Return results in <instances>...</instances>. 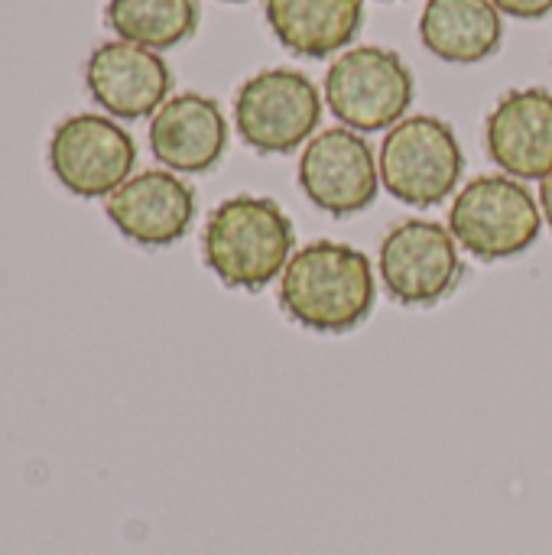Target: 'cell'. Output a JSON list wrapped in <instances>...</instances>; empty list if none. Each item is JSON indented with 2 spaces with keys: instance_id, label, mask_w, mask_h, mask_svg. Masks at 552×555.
Segmentation results:
<instances>
[{
  "instance_id": "cell-5",
  "label": "cell",
  "mask_w": 552,
  "mask_h": 555,
  "mask_svg": "<svg viewBox=\"0 0 552 555\" xmlns=\"http://www.w3.org/2000/svg\"><path fill=\"white\" fill-rule=\"evenodd\" d=\"M416 81L410 65L384 46H351L325 72L322 98L342 127L377 133L400 124L413 104Z\"/></svg>"
},
{
  "instance_id": "cell-12",
  "label": "cell",
  "mask_w": 552,
  "mask_h": 555,
  "mask_svg": "<svg viewBox=\"0 0 552 555\" xmlns=\"http://www.w3.org/2000/svg\"><path fill=\"white\" fill-rule=\"evenodd\" d=\"M491 163L521 182H543L552 172V91L511 88L485 120Z\"/></svg>"
},
{
  "instance_id": "cell-1",
  "label": "cell",
  "mask_w": 552,
  "mask_h": 555,
  "mask_svg": "<svg viewBox=\"0 0 552 555\" xmlns=\"http://www.w3.org/2000/svg\"><path fill=\"white\" fill-rule=\"evenodd\" d=\"M277 283L283 312L296 325L322 335L358 328L377 299V280L368 254L329 237L299 247Z\"/></svg>"
},
{
  "instance_id": "cell-18",
  "label": "cell",
  "mask_w": 552,
  "mask_h": 555,
  "mask_svg": "<svg viewBox=\"0 0 552 555\" xmlns=\"http://www.w3.org/2000/svg\"><path fill=\"white\" fill-rule=\"evenodd\" d=\"M540 211H543V224H550L552 231V172L540 182Z\"/></svg>"
},
{
  "instance_id": "cell-17",
  "label": "cell",
  "mask_w": 552,
  "mask_h": 555,
  "mask_svg": "<svg viewBox=\"0 0 552 555\" xmlns=\"http://www.w3.org/2000/svg\"><path fill=\"white\" fill-rule=\"evenodd\" d=\"M501 16H517V20H543L552 13V0H491Z\"/></svg>"
},
{
  "instance_id": "cell-11",
  "label": "cell",
  "mask_w": 552,
  "mask_h": 555,
  "mask_svg": "<svg viewBox=\"0 0 552 555\" xmlns=\"http://www.w3.org/2000/svg\"><path fill=\"white\" fill-rule=\"evenodd\" d=\"M107 221L140 247H169L195 221V189L172 169H143L104 198Z\"/></svg>"
},
{
  "instance_id": "cell-19",
  "label": "cell",
  "mask_w": 552,
  "mask_h": 555,
  "mask_svg": "<svg viewBox=\"0 0 552 555\" xmlns=\"http://www.w3.org/2000/svg\"><path fill=\"white\" fill-rule=\"evenodd\" d=\"M224 3H247V0H224Z\"/></svg>"
},
{
  "instance_id": "cell-4",
  "label": "cell",
  "mask_w": 552,
  "mask_h": 555,
  "mask_svg": "<svg viewBox=\"0 0 552 555\" xmlns=\"http://www.w3.org/2000/svg\"><path fill=\"white\" fill-rule=\"evenodd\" d=\"M381 185L410 208H436L455 195L465 153L452 130L436 114H407L394 124L377 153Z\"/></svg>"
},
{
  "instance_id": "cell-6",
  "label": "cell",
  "mask_w": 552,
  "mask_h": 555,
  "mask_svg": "<svg viewBox=\"0 0 552 555\" xmlns=\"http://www.w3.org/2000/svg\"><path fill=\"white\" fill-rule=\"evenodd\" d=\"M322 104L325 98L306 72L264 68L238 88L234 127L251 150L264 156H286L316 137Z\"/></svg>"
},
{
  "instance_id": "cell-9",
  "label": "cell",
  "mask_w": 552,
  "mask_h": 555,
  "mask_svg": "<svg viewBox=\"0 0 552 555\" xmlns=\"http://www.w3.org/2000/svg\"><path fill=\"white\" fill-rule=\"evenodd\" d=\"M299 189L332 218H348L374 205L381 192V169L368 137L342 124L319 130L303 146Z\"/></svg>"
},
{
  "instance_id": "cell-3",
  "label": "cell",
  "mask_w": 552,
  "mask_h": 555,
  "mask_svg": "<svg viewBox=\"0 0 552 555\" xmlns=\"http://www.w3.org/2000/svg\"><path fill=\"white\" fill-rule=\"evenodd\" d=\"M449 231L475 260H511L530 250L543 231L540 198L514 176H475L452 198Z\"/></svg>"
},
{
  "instance_id": "cell-10",
  "label": "cell",
  "mask_w": 552,
  "mask_h": 555,
  "mask_svg": "<svg viewBox=\"0 0 552 555\" xmlns=\"http://www.w3.org/2000/svg\"><path fill=\"white\" fill-rule=\"evenodd\" d=\"M85 88L104 114L140 120L153 117L169 101L172 72L159 52L107 39L85 62Z\"/></svg>"
},
{
  "instance_id": "cell-7",
  "label": "cell",
  "mask_w": 552,
  "mask_h": 555,
  "mask_svg": "<svg viewBox=\"0 0 552 555\" xmlns=\"http://www.w3.org/2000/svg\"><path fill=\"white\" fill-rule=\"evenodd\" d=\"M377 273L394 302L433 306L459 286L465 273L462 247L449 224L407 218L384 234L377 250Z\"/></svg>"
},
{
  "instance_id": "cell-13",
  "label": "cell",
  "mask_w": 552,
  "mask_h": 555,
  "mask_svg": "<svg viewBox=\"0 0 552 555\" xmlns=\"http://www.w3.org/2000/svg\"><path fill=\"white\" fill-rule=\"evenodd\" d=\"M228 150V117L221 104L198 91L172 94L150 117V153L172 172H208Z\"/></svg>"
},
{
  "instance_id": "cell-16",
  "label": "cell",
  "mask_w": 552,
  "mask_h": 555,
  "mask_svg": "<svg viewBox=\"0 0 552 555\" xmlns=\"http://www.w3.org/2000/svg\"><path fill=\"white\" fill-rule=\"evenodd\" d=\"M104 23L117 39L163 52L198 29L195 0H107Z\"/></svg>"
},
{
  "instance_id": "cell-2",
  "label": "cell",
  "mask_w": 552,
  "mask_h": 555,
  "mask_svg": "<svg viewBox=\"0 0 552 555\" xmlns=\"http://www.w3.org/2000/svg\"><path fill=\"white\" fill-rule=\"evenodd\" d=\"M296 254V228L267 195H231L211 208L202 231L205 267L228 286L260 293Z\"/></svg>"
},
{
  "instance_id": "cell-14",
  "label": "cell",
  "mask_w": 552,
  "mask_h": 555,
  "mask_svg": "<svg viewBox=\"0 0 552 555\" xmlns=\"http://www.w3.org/2000/svg\"><path fill=\"white\" fill-rule=\"evenodd\" d=\"M277 42L299 59L342 55L364 23V0H264Z\"/></svg>"
},
{
  "instance_id": "cell-15",
  "label": "cell",
  "mask_w": 552,
  "mask_h": 555,
  "mask_svg": "<svg viewBox=\"0 0 552 555\" xmlns=\"http://www.w3.org/2000/svg\"><path fill=\"white\" fill-rule=\"evenodd\" d=\"M504 20L491 0H426L420 42L442 62L475 65L501 49Z\"/></svg>"
},
{
  "instance_id": "cell-8",
  "label": "cell",
  "mask_w": 552,
  "mask_h": 555,
  "mask_svg": "<svg viewBox=\"0 0 552 555\" xmlns=\"http://www.w3.org/2000/svg\"><path fill=\"white\" fill-rule=\"evenodd\" d=\"M46 156L65 192L78 198H107L133 176L137 143L114 117L72 114L55 124Z\"/></svg>"
}]
</instances>
